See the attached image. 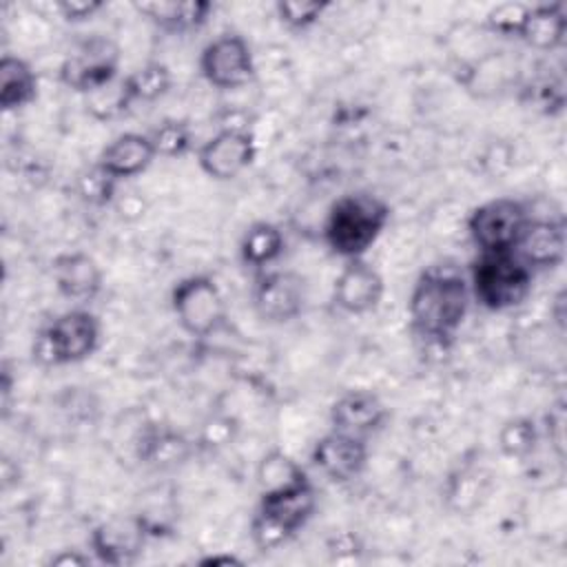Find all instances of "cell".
<instances>
[{"label": "cell", "mask_w": 567, "mask_h": 567, "mask_svg": "<svg viewBox=\"0 0 567 567\" xmlns=\"http://www.w3.org/2000/svg\"><path fill=\"white\" fill-rule=\"evenodd\" d=\"M470 303V284L456 266H427L416 277L408 297L410 328L423 343L445 350L465 323Z\"/></svg>", "instance_id": "cell-1"}, {"label": "cell", "mask_w": 567, "mask_h": 567, "mask_svg": "<svg viewBox=\"0 0 567 567\" xmlns=\"http://www.w3.org/2000/svg\"><path fill=\"white\" fill-rule=\"evenodd\" d=\"M390 206L379 195L354 190L337 197L323 219V241L341 259L363 257L383 235Z\"/></svg>", "instance_id": "cell-2"}, {"label": "cell", "mask_w": 567, "mask_h": 567, "mask_svg": "<svg viewBox=\"0 0 567 567\" xmlns=\"http://www.w3.org/2000/svg\"><path fill=\"white\" fill-rule=\"evenodd\" d=\"M317 512V489L310 478L284 489L259 494L250 518V540L259 551H275L292 540Z\"/></svg>", "instance_id": "cell-3"}, {"label": "cell", "mask_w": 567, "mask_h": 567, "mask_svg": "<svg viewBox=\"0 0 567 567\" xmlns=\"http://www.w3.org/2000/svg\"><path fill=\"white\" fill-rule=\"evenodd\" d=\"M102 341V323L84 306L60 312L44 323L31 346V357L42 368L75 365L95 354Z\"/></svg>", "instance_id": "cell-4"}, {"label": "cell", "mask_w": 567, "mask_h": 567, "mask_svg": "<svg viewBox=\"0 0 567 567\" xmlns=\"http://www.w3.org/2000/svg\"><path fill=\"white\" fill-rule=\"evenodd\" d=\"M534 270L514 252H478L470 264L472 299L492 312L518 308L532 292Z\"/></svg>", "instance_id": "cell-5"}, {"label": "cell", "mask_w": 567, "mask_h": 567, "mask_svg": "<svg viewBox=\"0 0 567 567\" xmlns=\"http://www.w3.org/2000/svg\"><path fill=\"white\" fill-rule=\"evenodd\" d=\"M171 310L193 339H208L226 323V299L210 275L193 272L171 290Z\"/></svg>", "instance_id": "cell-6"}, {"label": "cell", "mask_w": 567, "mask_h": 567, "mask_svg": "<svg viewBox=\"0 0 567 567\" xmlns=\"http://www.w3.org/2000/svg\"><path fill=\"white\" fill-rule=\"evenodd\" d=\"M60 82L84 97L120 80V49L106 35H89L78 42L58 69Z\"/></svg>", "instance_id": "cell-7"}, {"label": "cell", "mask_w": 567, "mask_h": 567, "mask_svg": "<svg viewBox=\"0 0 567 567\" xmlns=\"http://www.w3.org/2000/svg\"><path fill=\"white\" fill-rule=\"evenodd\" d=\"M532 215L520 199L494 197L476 208L467 217V235L478 252H505L514 250Z\"/></svg>", "instance_id": "cell-8"}, {"label": "cell", "mask_w": 567, "mask_h": 567, "mask_svg": "<svg viewBox=\"0 0 567 567\" xmlns=\"http://www.w3.org/2000/svg\"><path fill=\"white\" fill-rule=\"evenodd\" d=\"M199 73L213 89L219 91H237L248 86L257 73L248 40L235 31L213 38L199 53Z\"/></svg>", "instance_id": "cell-9"}, {"label": "cell", "mask_w": 567, "mask_h": 567, "mask_svg": "<svg viewBox=\"0 0 567 567\" xmlns=\"http://www.w3.org/2000/svg\"><path fill=\"white\" fill-rule=\"evenodd\" d=\"M257 142L248 126H221L197 148V166L210 179L230 182L252 166Z\"/></svg>", "instance_id": "cell-10"}, {"label": "cell", "mask_w": 567, "mask_h": 567, "mask_svg": "<svg viewBox=\"0 0 567 567\" xmlns=\"http://www.w3.org/2000/svg\"><path fill=\"white\" fill-rule=\"evenodd\" d=\"M306 279L295 270H261L252 284V310L266 323H288L306 308Z\"/></svg>", "instance_id": "cell-11"}, {"label": "cell", "mask_w": 567, "mask_h": 567, "mask_svg": "<svg viewBox=\"0 0 567 567\" xmlns=\"http://www.w3.org/2000/svg\"><path fill=\"white\" fill-rule=\"evenodd\" d=\"M368 441L348 432L330 430L310 450V463L330 483L343 485L359 478L368 467Z\"/></svg>", "instance_id": "cell-12"}, {"label": "cell", "mask_w": 567, "mask_h": 567, "mask_svg": "<svg viewBox=\"0 0 567 567\" xmlns=\"http://www.w3.org/2000/svg\"><path fill=\"white\" fill-rule=\"evenodd\" d=\"M383 292V275L368 259H348L332 284V303L343 315L359 317L377 310Z\"/></svg>", "instance_id": "cell-13"}, {"label": "cell", "mask_w": 567, "mask_h": 567, "mask_svg": "<svg viewBox=\"0 0 567 567\" xmlns=\"http://www.w3.org/2000/svg\"><path fill=\"white\" fill-rule=\"evenodd\" d=\"M148 532L144 523L131 514V516H113L102 523H97L89 534V547L95 556V560L104 565H128L137 560L142 554Z\"/></svg>", "instance_id": "cell-14"}, {"label": "cell", "mask_w": 567, "mask_h": 567, "mask_svg": "<svg viewBox=\"0 0 567 567\" xmlns=\"http://www.w3.org/2000/svg\"><path fill=\"white\" fill-rule=\"evenodd\" d=\"M51 277L60 297L75 306H89L104 286V272L89 252H60L51 261Z\"/></svg>", "instance_id": "cell-15"}, {"label": "cell", "mask_w": 567, "mask_h": 567, "mask_svg": "<svg viewBox=\"0 0 567 567\" xmlns=\"http://www.w3.org/2000/svg\"><path fill=\"white\" fill-rule=\"evenodd\" d=\"M330 425L332 430L348 432L354 436L368 439L370 434L379 432L390 416L383 399L372 390H346L334 399L330 405Z\"/></svg>", "instance_id": "cell-16"}, {"label": "cell", "mask_w": 567, "mask_h": 567, "mask_svg": "<svg viewBox=\"0 0 567 567\" xmlns=\"http://www.w3.org/2000/svg\"><path fill=\"white\" fill-rule=\"evenodd\" d=\"M157 153L153 148V142L148 133H135L126 131L115 135L97 155L95 166L104 171L115 182L135 177L144 173L153 162Z\"/></svg>", "instance_id": "cell-17"}, {"label": "cell", "mask_w": 567, "mask_h": 567, "mask_svg": "<svg viewBox=\"0 0 567 567\" xmlns=\"http://www.w3.org/2000/svg\"><path fill=\"white\" fill-rule=\"evenodd\" d=\"M567 248L560 219H529L514 252L534 270H551L563 264Z\"/></svg>", "instance_id": "cell-18"}, {"label": "cell", "mask_w": 567, "mask_h": 567, "mask_svg": "<svg viewBox=\"0 0 567 567\" xmlns=\"http://www.w3.org/2000/svg\"><path fill=\"white\" fill-rule=\"evenodd\" d=\"M133 7L157 29L175 35L199 31L213 11V2L208 0H151L135 2Z\"/></svg>", "instance_id": "cell-19"}, {"label": "cell", "mask_w": 567, "mask_h": 567, "mask_svg": "<svg viewBox=\"0 0 567 567\" xmlns=\"http://www.w3.org/2000/svg\"><path fill=\"white\" fill-rule=\"evenodd\" d=\"M190 452H193L190 441L182 432L164 423L146 425L137 441L140 463L157 470H168L184 463L190 456Z\"/></svg>", "instance_id": "cell-20"}, {"label": "cell", "mask_w": 567, "mask_h": 567, "mask_svg": "<svg viewBox=\"0 0 567 567\" xmlns=\"http://www.w3.org/2000/svg\"><path fill=\"white\" fill-rule=\"evenodd\" d=\"M567 35V13L563 2L529 4L518 31V40L538 51H556Z\"/></svg>", "instance_id": "cell-21"}, {"label": "cell", "mask_w": 567, "mask_h": 567, "mask_svg": "<svg viewBox=\"0 0 567 567\" xmlns=\"http://www.w3.org/2000/svg\"><path fill=\"white\" fill-rule=\"evenodd\" d=\"M38 73L33 66L11 53L0 60V106L4 113L20 111L38 97Z\"/></svg>", "instance_id": "cell-22"}, {"label": "cell", "mask_w": 567, "mask_h": 567, "mask_svg": "<svg viewBox=\"0 0 567 567\" xmlns=\"http://www.w3.org/2000/svg\"><path fill=\"white\" fill-rule=\"evenodd\" d=\"M286 248L284 230L272 221H255L250 224L239 241V259L244 266L255 270H268Z\"/></svg>", "instance_id": "cell-23"}, {"label": "cell", "mask_w": 567, "mask_h": 567, "mask_svg": "<svg viewBox=\"0 0 567 567\" xmlns=\"http://www.w3.org/2000/svg\"><path fill=\"white\" fill-rule=\"evenodd\" d=\"M122 86L128 104L135 102H155L164 97L173 86V73L168 64L159 60H148L137 66L133 73L122 78Z\"/></svg>", "instance_id": "cell-24"}, {"label": "cell", "mask_w": 567, "mask_h": 567, "mask_svg": "<svg viewBox=\"0 0 567 567\" xmlns=\"http://www.w3.org/2000/svg\"><path fill=\"white\" fill-rule=\"evenodd\" d=\"M306 478H308L306 470L281 450H270L268 454H264V458L257 465L259 494L284 489V487H290Z\"/></svg>", "instance_id": "cell-25"}, {"label": "cell", "mask_w": 567, "mask_h": 567, "mask_svg": "<svg viewBox=\"0 0 567 567\" xmlns=\"http://www.w3.org/2000/svg\"><path fill=\"white\" fill-rule=\"evenodd\" d=\"M538 439V425L529 416H514L498 430V447L509 458H527L536 450Z\"/></svg>", "instance_id": "cell-26"}, {"label": "cell", "mask_w": 567, "mask_h": 567, "mask_svg": "<svg viewBox=\"0 0 567 567\" xmlns=\"http://www.w3.org/2000/svg\"><path fill=\"white\" fill-rule=\"evenodd\" d=\"M148 137L159 157H184L193 148V128L186 120L166 117L148 133Z\"/></svg>", "instance_id": "cell-27"}, {"label": "cell", "mask_w": 567, "mask_h": 567, "mask_svg": "<svg viewBox=\"0 0 567 567\" xmlns=\"http://www.w3.org/2000/svg\"><path fill=\"white\" fill-rule=\"evenodd\" d=\"M330 9L328 0H279L275 2V13L279 22L292 31H306L315 27L323 13Z\"/></svg>", "instance_id": "cell-28"}, {"label": "cell", "mask_w": 567, "mask_h": 567, "mask_svg": "<svg viewBox=\"0 0 567 567\" xmlns=\"http://www.w3.org/2000/svg\"><path fill=\"white\" fill-rule=\"evenodd\" d=\"M86 106L95 120H113L120 113H126L131 106L122 86V78L91 95H86Z\"/></svg>", "instance_id": "cell-29"}, {"label": "cell", "mask_w": 567, "mask_h": 567, "mask_svg": "<svg viewBox=\"0 0 567 567\" xmlns=\"http://www.w3.org/2000/svg\"><path fill=\"white\" fill-rule=\"evenodd\" d=\"M527 9L529 4L525 2H501L487 11L485 24L492 33H498L505 38H518Z\"/></svg>", "instance_id": "cell-30"}, {"label": "cell", "mask_w": 567, "mask_h": 567, "mask_svg": "<svg viewBox=\"0 0 567 567\" xmlns=\"http://www.w3.org/2000/svg\"><path fill=\"white\" fill-rule=\"evenodd\" d=\"M115 179L109 177L104 171H100L95 164L80 175L78 179V193L84 202L95 204V206H104L111 202L113 190H115Z\"/></svg>", "instance_id": "cell-31"}, {"label": "cell", "mask_w": 567, "mask_h": 567, "mask_svg": "<svg viewBox=\"0 0 567 567\" xmlns=\"http://www.w3.org/2000/svg\"><path fill=\"white\" fill-rule=\"evenodd\" d=\"M51 7L64 22L78 24V22L91 20L97 11H102L104 2H100V0H60V2H53Z\"/></svg>", "instance_id": "cell-32"}, {"label": "cell", "mask_w": 567, "mask_h": 567, "mask_svg": "<svg viewBox=\"0 0 567 567\" xmlns=\"http://www.w3.org/2000/svg\"><path fill=\"white\" fill-rule=\"evenodd\" d=\"M89 563H91L89 556H82L75 551H62L51 558V565H89Z\"/></svg>", "instance_id": "cell-33"}, {"label": "cell", "mask_w": 567, "mask_h": 567, "mask_svg": "<svg viewBox=\"0 0 567 567\" xmlns=\"http://www.w3.org/2000/svg\"><path fill=\"white\" fill-rule=\"evenodd\" d=\"M11 385H13V383H11V374H9V370L4 368V370H2V385H0V388H2V410H4V412L9 410V394H11Z\"/></svg>", "instance_id": "cell-34"}, {"label": "cell", "mask_w": 567, "mask_h": 567, "mask_svg": "<svg viewBox=\"0 0 567 567\" xmlns=\"http://www.w3.org/2000/svg\"><path fill=\"white\" fill-rule=\"evenodd\" d=\"M241 560L237 556H208L202 560V565H239Z\"/></svg>", "instance_id": "cell-35"}]
</instances>
